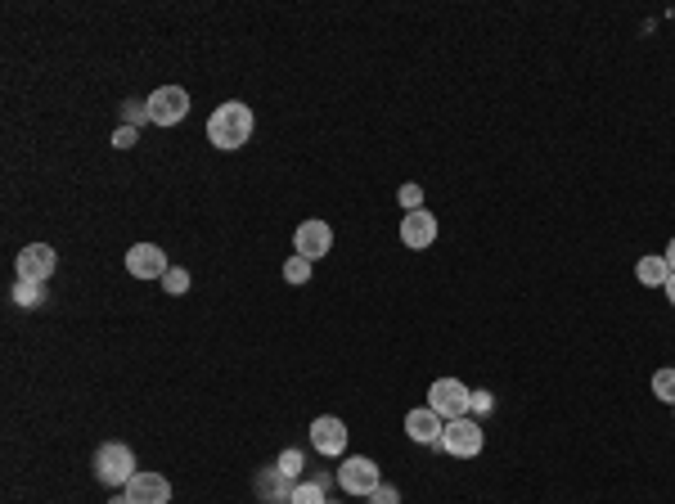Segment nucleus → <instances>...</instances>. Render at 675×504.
Masks as SVG:
<instances>
[{
    "instance_id": "412c9836",
    "label": "nucleus",
    "mask_w": 675,
    "mask_h": 504,
    "mask_svg": "<svg viewBox=\"0 0 675 504\" xmlns=\"http://www.w3.org/2000/svg\"><path fill=\"white\" fill-rule=\"evenodd\" d=\"M162 288H167L171 297H180V293H189V270L185 266H171L167 275H162Z\"/></svg>"
},
{
    "instance_id": "4468645a",
    "label": "nucleus",
    "mask_w": 675,
    "mask_h": 504,
    "mask_svg": "<svg viewBox=\"0 0 675 504\" xmlns=\"http://www.w3.org/2000/svg\"><path fill=\"white\" fill-rule=\"evenodd\" d=\"M293 486H297V482H288V477L279 473V468H266V473L257 477V495H261L266 504H288Z\"/></svg>"
},
{
    "instance_id": "4be33fe9",
    "label": "nucleus",
    "mask_w": 675,
    "mask_h": 504,
    "mask_svg": "<svg viewBox=\"0 0 675 504\" xmlns=\"http://www.w3.org/2000/svg\"><path fill=\"white\" fill-rule=\"evenodd\" d=\"M14 302H18V306H41V302H45V288H41V284H23V279H18Z\"/></svg>"
},
{
    "instance_id": "5701e85b",
    "label": "nucleus",
    "mask_w": 675,
    "mask_h": 504,
    "mask_svg": "<svg viewBox=\"0 0 675 504\" xmlns=\"http://www.w3.org/2000/svg\"><path fill=\"white\" fill-rule=\"evenodd\" d=\"M491 410H495V396L482 392V387H473V396H468V414H477V419H482V414H491Z\"/></svg>"
},
{
    "instance_id": "7ed1b4c3",
    "label": "nucleus",
    "mask_w": 675,
    "mask_h": 504,
    "mask_svg": "<svg viewBox=\"0 0 675 504\" xmlns=\"http://www.w3.org/2000/svg\"><path fill=\"white\" fill-rule=\"evenodd\" d=\"M486 446V432L477 419H450L446 428H441V450L455 459H477Z\"/></svg>"
},
{
    "instance_id": "f8f14e48",
    "label": "nucleus",
    "mask_w": 675,
    "mask_h": 504,
    "mask_svg": "<svg viewBox=\"0 0 675 504\" xmlns=\"http://www.w3.org/2000/svg\"><path fill=\"white\" fill-rule=\"evenodd\" d=\"M441 428H446V419L432 405H419V410L405 414V437L419 441V446H441Z\"/></svg>"
},
{
    "instance_id": "c85d7f7f",
    "label": "nucleus",
    "mask_w": 675,
    "mask_h": 504,
    "mask_svg": "<svg viewBox=\"0 0 675 504\" xmlns=\"http://www.w3.org/2000/svg\"><path fill=\"white\" fill-rule=\"evenodd\" d=\"M671 410H675V405H671Z\"/></svg>"
},
{
    "instance_id": "bb28decb",
    "label": "nucleus",
    "mask_w": 675,
    "mask_h": 504,
    "mask_svg": "<svg viewBox=\"0 0 675 504\" xmlns=\"http://www.w3.org/2000/svg\"><path fill=\"white\" fill-rule=\"evenodd\" d=\"M662 293H666V302L675 306V270H671V279H666V284H662Z\"/></svg>"
},
{
    "instance_id": "cd10ccee",
    "label": "nucleus",
    "mask_w": 675,
    "mask_h": 504,
    "mask_svg": "<svg viewBox=\"0 0 675 504\" xmlns=\"http://www.w3.org/2000/svg\"><path fill=\"white\" fill-rule=\"evenodd\" d=\"M662 257H666V266H671V270H675V239H671V243H666V252H662Z\"/></svg>"
},
{
    "instance_id": "aec40b11",
    "label": "nucleus",
    "mask_w": 675,
    "mask_h": 504,
    "mask_svg": "<svg viewBox=\"0 0 675 504\" xmlns=\"http://www.w3.org/2000/svg\"><path fill=\"white\" fill-rule=\"evenodd\" d=\"M284 279H288V284H306V279H311V261L293 252V257L284 261Z\"/></svg>"
},
{
    "instance_id": "20e7f679",
    "label": "nucleus",
    "mask_w": 675,
    "mask_h": 504,
    "mask_svg": "<svg viewBox=\"0 0 675 504\" xmlns=\"http://www.w3.org/2000/svg\"><path fill=\"white\" fill-rule=\"evenodd\" d=\"M338 486L347 495H360V500H369V495L383 486V473H378V464L369 455H351L338 464Z\"/></svg>"
},
{
    "instance_id": "6e6552de",
    "label": "nucleus",
    "mask_w": 675,
    "mask_h": 504,
    "mask_svg": "<svg viewBox=\"0 0 675 504\" xmlns=\"http://www.w3.org/2000/svg\"><path fill=\"white\" fill-rule=\"evenodd\" d=\"M329 248H333V225L329 221H302L293 230V252L297 257H306V261H320V257H329Z\"/></svg>"
},
{
    "instance_id": "f03ea898",
    "label": "nucleus",
    "mask_w": 675,
    "mask_h": 504,
    "mask_svg": "<svg viewBox=\"0 0 675 504\" xmlns=\"http://www.w3.org/2000/svg\"><path fill=\"white\" fill-rule=\"evenodd\" d=\"M140 473L135 468V450L126 446V441H104V446L95 450V477L108 486V491H126V482Z\"/></svg>"
},
{
    "instance_id": "6ab92c4d",
    "label": "nucleus",
    "mask_w": 675,
    "mask_h": 504,
    "mask_svg": "<svg viewBox=\"0 0 675 504\" xmlns=\"http://www.w3.org/2000/svg\"><path fill=\"white\" fill-rule=\"evenodd\" d=\"M288 504H329V500H324V486L320 482H297L293 495H288Z\"/></svg>"
},
{
    "instance_id": "f257e3e1",
    "label": "nucleus",
    "mask_w": 675,
    "mask_h": 504,
    "mask_svg": "<svg viewBox=\"0 0 675 504\" xmlns=\"http://www.w3.org/2000/svg\"><path fill=\"white\" fill-rule=\"evenodd\" d=\"M207 140L216 144V149H243V144L252 140V108L243 104V99H225V104L212 108V117H207Z\"/></svg>"
},
{
    "instance_id": "2eb2a0df",
    "label": "nucleus",
    "mask_w": 675,
    "mask_h": 504,
    "mask_svg": "<svg viewBox=\"0 0 675 504\" xmlns=\"http://www.w3.org/2000/svg\"><path fill=\"white\" fill-rule=\"evenodd\" d=\"M635 279H639V284H648V288H662L666 279H671V266H666L662 252H653V257H639L635 261Z\"/></svg>"
},
{
    "instance_id": "0eeeda50",
    "label": "nucleus",
    "mask_w": 675,
    "mask_h": 504,
    "mask_svg": "<svg viewBox=\"0 0 675 504\" xmlns=\"http://www.w3.org/2000/svg\"><path fill=\"white\" fill-rule=\"evenodd\" d=\"M149 117L153 126H176L189 117V90L185 86H158L149 95Z\"/></svg>"
},
{
    "instance_id": "393cba45",
    "label": "nucleus",
    "mask_w": 675,
    "mask_h": 504,
    "mask_svg": "<svg viewBox=\"0 0 675 504\" xmlns=\"http://www.w3.org/2000/svg\"><path fill=\"white\" fill-rule=\"evenodd\" d=\"M135 144H140V131H135V126H117L113 131V149H135Z\"/></svg>"
},
{
    "instance_id": "423d86ee",
    "label": "nucleus",
    "mask_w": 675,
    "mask_h": 504,
    "mask_svg": "<svg viewBox=\"0 0 675 504\" xmlns=\"http://www.w3.org/2000/svg\"><path fill=\"white\" fill-rule=\"evenodd\" d=\"M14 270H18L23 284H45V279L59 270V252H54L50 243H27V248L14 257Z\"/></svg>"
},
{
    "instance_id": "9b49d317",
    "label": "nucleus",
    "mask_w": 675,
    "mask_h": 504,
    "mask_svg": "<svg viewBox=\"0 0 675 504\" xmlns=\"http://www.w3.org/2000/svg\"><path fill=\"white\" fill-rule=\"evenodd\" d=\"M126 270H131L135 279H162L167 275V252L158 248V243H135L131 252H126Z\"/></svg>"
},
{
    "instance_id": "1a4fd4ad",
    "label": "nucleus",
    "mask_w": 675,
    "mask_h": 504,
    "mask_svg": "<svg viewBox=\"0 0 675 504\" xmlns=\"http://www.w3.org/2000/svg\"><path fill=\"white\" fill-rule=\"evenodd\" d=\"M347 441H351V432H347V423H342L338 414H320V419H311V446L320 450V455H329V459L347 455Z\"/></svg>"
},
{
    "instance_id": "39448f33",
    "label": "nucleus",
    "mask_w": 675,
    "mask_h": 504,
    "mask_svg": "<svg viewBox=\"0 0 675 504\" xmlns=\"http://www.w3.org/2000/svg\"><path fill=\"white\" fill-rule=\"evenodd\" d=\"M468 396H473V387H464L459 378H437V383L428 387V405L441 414V419H468Z\"/></svg>"
},
{
    "instance_id": "f3484780",
    "label": "nucleus",
    "mask_w": 675,
    "mask_h": 504,
    "mask_svg": "<svg viewBox=\"0 0 675 504\" xmlns=\"http://www.w3.org/2000/svg\"><path fill=\"white\" fill-rule=\"evenodd\" d=\"M144 122H153V117H149V99H126V104H122V126H135V131H140Z\"/></svg>"
},
{
    "instance_id": "ddd939ff",
    "label": "nucleus",
    "mask_w": 675,
    "mask_h": 504,
    "mask_svg": "<svg viewBox=\"0 0 675 504\" xmlns=\"http://www.w3.org/2000/svg\"><path fill=\"white\" fill-rule=\"evenodd\" d=\"M126 495H131V504H171V482L162 473L140 468V473L126 482Z\"/></svg>"
},
{
    "instance_id": "a878e982",
    "label": "nucleus",
    "mask_w": 675,
    "mask_h": 504,
    "mask_svg": "<svg viewBox=\"0 0 675 504\" xmlns=\"http://www.w3.org/2000/svg\"><path fill=\"white\" fill-rule=\"evenodd\" d=\"M369 504H401V491H396V486H378V491L369 495Z\"/></svg>"
},
{
    "instance_id": "dca6fc26",
    "label": "nucleus",
    "mask_w": 675,
    "mask_h": 504,
    "mask_svg": "<svg viewBox=\"0 0 675 504\" xmlns=\"http://www.w3.org/2000/svg\"><path fill=\"white\" fill-rule=\"evenodd\" d=\"M302 464H306L302 450H279V459H275V468L288 477V482H302Z\"/></svg>"
},
{
    "instance_id": "a211bd4d",
    "label": "nucleus",
    "mask_w": 675,
    "mask_h": 504,
    "mask_svg": "<svg viewBox=\"0 0 675 504\" xmlns=\"http://www.w3.org/2000/svg\"><path fill=\"white\" fill-rule=\"evenodd\" d=\"M653 396L662 405H675V369H657L653 374Z\"/></svg>"
},
{
    "instance_id": "9d476101",
    "label": "nucleus",
    "mask_w": 675,
    "mask_h": 504,
    "mask_svg": "<svg viewBox=\"0 0 675 504\" xmlns=\"http://www.w3.org/2000/svg\"><path fill=\"white\" fill-rule=\"evenodd\" d=\"M401 243H405V248H414V252L432 248V243H437V216H432L428 207H419V212H405L401 216Z\"/></svg>"
},
{
    "instance_id": "b1692460",
    "label": "nucleus",
    "mask_w": 675,
    "mask_h": 504,
    "mask_svg": "<svg viewBox=\"0 0 675 504\" xmlns=\"http://www.w3.org/2000/svg\"><path fill=\"white\" fill-rule=\"evenodd\" d=\"M396 198H401L405 212H419V207H423V189L419 185H401V194H396Z\"/></svg>"
}]
</instances>
